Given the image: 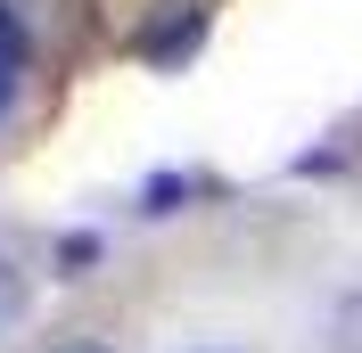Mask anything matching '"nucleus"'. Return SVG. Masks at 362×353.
<instances>
[{"instance_id":"obj_2","label":"nucleus","mask_w":362,"mask_h":353,"mask_svg":"<svg viewBox=\"0 0 362 353\" xmlns=\"http://www.w3.org/2000/svg\"><path fill=\"white\" fill-rule=\"evenodd\" d=\"M329 353H362V296H338V312H329Z\"/></svg>"},{"instance_id":"obj_1","label":"nucleus","mask_w":362,"mask_h":353,"mask_svg":"<svg viewBox=\"0 0 362 353\" xmlns=\"http://www.w3.org/2000/svg\"><path fill=\"white\" fill-rule=\"evenodd\" d=\"M17 74H25V33H17V17L0 8V107H8V90H17Z\"/></svg>"},{"instance_id":"obj_5","label":"nucleus","mask_w":362,"mask_h":353,"mask_svg":"<svg viewBox=\"0 0 362 353\" xmlns=\"http://www.w3.org/2000/svg\"><path fill=\"white\" fill-rule=\"evenodd\" d=\"M198 353H230V345H198Z\"/></svg>"},{"instance_id":"obj_4","label":"nucleus","mask_w":362,"mask_h":353,"mask_svg":"<svg viewBox=\"0 0 362 353\" xmlns=\"http://www.w3.org/2000/svg\"><path fill=\"white\" fill-rule=\"evenodd\" d=\"M49 353H107L99 337H66V345H49Z\"/></svg>"},{"instance_id":"obj_3","label":"nucleus","mask_w":362,"mask_h":353,"mask_svg":"<svg viewBox=\"0 0 362 353\" xmlns=\"http://www.w3.org/2000/svg\"><path fill=\"white\" fill-rule=\"evenodd\" d=\"M17 321H25V271L8 263V255H0V337L17 329Z\"/></svg>"}]
</instances>
